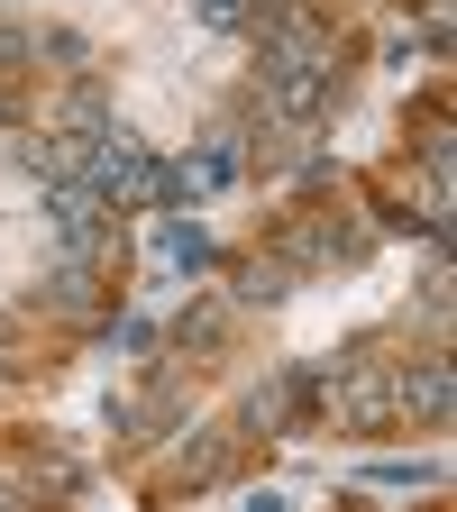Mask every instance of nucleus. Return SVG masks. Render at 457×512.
I'll list each match as a JSON object with an SVG mask.
<instances>
[{
	"instance_id": "1",
	"label": "nucleus",
	"mask_w": 457,
	"mask_h": 512,
	"mask_svg": "<svg viewBox=\"0 0 457 512\" xmlns=\"http://www.w3.org/2000/svg\"><path fill=\"white\" fill-rule=\"evenodd\" d=\"M46 220H55L64 256H83V266H110V247H119V202H101L83 174H55V183H46Z\"/></svg>"
},
{
	"instance_id": "2",
	"label": "nucleus",
	"mask_w": 457,
	"mask_h": 512,
	"mask_svg": "<svg viewBox=\"0 0 457 512\" xmlns=\"http://www.w3.org/2000/svg\"><path fill=\"white\" fill-rule=\"evenodd\" d=\"M83 183L101 202H165V156H147L128 128H101L92 156H83Z\"/></svg>"
},
{
	"instance_id": "3",
	"label": "nucleus",
	"mask_w": 457,
	"mask_h": 512,
	"mask_svg": "<svg viewBox=\"0 0 457 512\" xmlns=\"http://www.w3.org/2000/svg\"><path fill=\"white\" fill-rule=\"evenodd\" d=\"M256 101L275 128H320L339 101V64H256Z\"/></svg>"
},
{
	"instance_id": "4",
	"label": "nucleus",
	"mask_w": 457,
	"mask_h": 512,
	"mask_svg": "<svg viewBox=\"0 0 457 512\" xmlns=\"http://www.w3.org/2000/svg\"><path fill=\"white\" fill-rule=\"evenodd\" d=\"M238 174H247V147H238V128H220V138H202L192 156H174V165H165V202H174V211L220 202Z\"/></svg>"
},
{
	"instance_id": "5",
	"label": "nucleus",
	"mask_w": 457,
	"mask_h": 512,
	"mask_svg": "<svg viewBox=\"0 0 457 512\" xmlns=\"http://www.w3.org/2000/svg\"><path fill=\"white\" fill-rule=\"evenodd\" d=\"M330 421H339L348 439H375V430H394V421H403V412H394V375H384L375 357L339 366V375H330Z\"/></svg>"
},
{
	"instance_id": "6",
	"label": "nucleus",
	"mask_w": 457,
	"mask_h": 512,
	"mask_svg": "<svg viewBox=\"0 0 457 512\" xmlns=\"http://www.w3.org/2000/svg\"><path fill=\"white\" fill-rule=\"evenodd\" d=\"M275 247H293V266H366V247H375V229L366 220H293Z\"/></svg>"
},
{
	"instance_id": "7",
	"label": "nucleus",
	"mask_w": 457,
	"mask_h": 512,
	"mask_svg": "<svg viewBox=\"0 0 457 512\" xmlns=\"http://www.w3.org/2000/svg\"><path fill=\"white\" fill-rule=\"evenodd\" d=\"M448 394H457V384H448V357H439V348H430L412 375H394V412H403V421H430V430H448V412H457Z\"/></svg>"
},
{
	"instance_id": "8",
	"label": "nucleus",
	"mask_w": 457,
	"mask_h": 512,
	"mask_svg": "<svg viewBox=\"0 0 457 512\" xmlns=\"http://www.w3.org/2000/svg\"><path fill=\"white\" fill-rule=\"evenodd\" d=\"M37 302L46 311H64V320H101V266H83V256H64V266L37 284Z\"/></svg>"
},
{
	"instance_id": "9",
	"label": "nucleus",
	"mask_w": 457,
	"mask_h": 512,
	"mask_svg": "<svg viewBox=\"0 0 457 512\" xmlns=\"http://www.w3.org/2000/svg\"><path fill=\"white\" fill-rule=\"evenodd\" d=\"M293 284H302V266H293V247H266V256H247V266H238V302H256V311H275V302H293Z\"/></svg>"
},
{
	"instance_id": "10",
	"label": "nucleus",
	"mask_w": 457,
	"mask_h": 512,
	"mask_svg": "<svg viewBox=\"0 0 457 512\" xmlns=\"http://www.w3.org/2000/svg\"><path fill=\"white\" fill-rule=\"evenodd\" d=\"M302 394H311V375H266V384L247 394L238 430H293V421H302Z\"/></svg>"
},
{
	"instance_id": "11",
	"label": "nucleus",
	"mask_w": 457,
	"mask_h": 512,
	"mask_svg": "<svg viewBox=\"0 0 457 512\" xmlns=\"http://www.w3.org/2000/svg\"><path fill=\"white\" fill-rule=\"evenodd\" d=\"M211 256H220V247H211V229H202V220H183V211H174V220H156V266H174V275H202Z\"/></svg>"
},
{
	"instance_id": "12",
	"label": "nucleus",
	"mask_w": 457,
	"mask_h": 512,
	"mask_svg": "<svg viewBox=\"0 0 457 512\" xmlns=\"http://www.w3.org/2000/svg\"><path fill=\"white\" fill-rule=\"evenodd\" d=\"M55 128H64V138H83V147H92V138H101V128H119V119H110V101H101L92 83H74V92H64V101H55Z\"/></svg>"
},
{
	"instance_id": "13",
	"label": "nucleus",
	"mask_w": 457,
	"mask_h": 512,
	"mask_svg": "<svg viewBox=\"0 0 457 512\" xmlns=\"http://www.w3.org/2000/svg\"><path fill=\"white\" fill-rule=\"evenodd\" d=\"M220 339H229V311H220V302H192V311L174 320V348H183V357H220Z\"/></svg>"
},
{
	"instance_id": "14",
	"label": "nucleus",
	"mask_w": 457,
	"mask_h": 512,
	"mask_svg": "<svg viewBox=\"0 0 457 512\" xmlns=\"http://www.w3.org/2000/svg\"><path fill=\"white\" fill-rule=\"evenodd\" d=\"M28 55H37V64H55V74H83V64H92L83 28H28Z\"/></svg>"
},
{
	"instance_id": "15",
	"label": "nucleus",
	"mask_w": 457,
	"mask_h": 512,
	"mask_svg": "<svg viewBox=\"0 0 457 512\" xmlns=\"http://www.w3.org/2000/svg\"><path fill=\"white\" fill-rule=\"evenodd\" d=\"M192 19H202V37H247L266 19V0H192Z\"/></svg>"
},
{
	"instance_id": "16",
	"label": "nucleus",
	"mask_w": 457,
	"mask_h": 512,
	"mask_svg": "<svg viewBox=\"0 0 457 512\" xmlns=\"http://www.w3.org/2000/svg\"><path fill=\"white\" fill-rule=\"evenodd\" d=\"M229 458H238L229 430H211V439H192V458H183V467H192V485H220V476H229Z\"/></svg>"
},
{
	"instance_id": "17",
	"label": "nucleus",
	"mask_w": 457,
	"mask_h": 512,
	"mask_svg": "<svg viewBox=\"0 0 457 512\" xmlns=\"http://www.w3.org/2000/svg\"><path fill=\"white\" fill-rule=\"evenodd\" d=\"M101 330H110V348H156V330H147V311H101Z\"/></svg>"
},
{
	"instance_id": "18",
	"label": "nucleus",
	"mask_w": 457,
	"mask_h": 512,
	"mask_svg": "<svg viewBox=\"0 0 457 512\" xmlns=\"http://www.w3.org/2000/svg\"><path fill=\"white\" fill-rule=\"evenodd\" d=\"M156 421H165V412H156V394H147V403H110V430H119V439H147Z\"/></svg>"
},
{
	"instance_id": "19",
	"label": "nucleus",
	"mask_w": 457,
	"mask_h": 512,
	"mask_svg": "<svg viewBox=\"0 0 457 512\" xmlns=\"http://www.w3.org/2000/svg\"><path fill=\"white\" fill-rule=\"evenodd\" d=\"M366 485H375V494H412V485H430V467H403V458H384V467H366Z\"/></svg>"
},
{
	"instance_id": "20",
	"label": "nucleus",
	"mask_w": 457,
	"mask_h": 512,
	"mask_svg": "<svg viewBox=\"0 0 457 512\" xmlns=\"http://www.w3.org/2000/svg\"><path fill=\"white\" fill-rule=\"evenodd\" d=\"M10 64H28V28H10V19H0V74H10Z\"/></svg>"
},
{
	"instance_id": "21",
	"label": "nucleus",
	"mask_w": 457,
	"mask_h": 512,
	"mask_svg": "<svg viewBox=\"0 0 457 512\" xmlns=\"http://www.w3.org/2000/svg\"><path fill=\"white\" fill-rule=\"evenodd\" d=\"M10 110H19V101H0V119H10Z\"/></svg>"
}]
</instances>
